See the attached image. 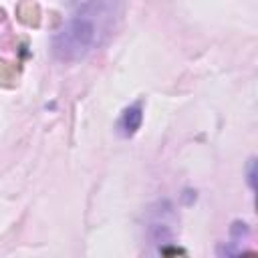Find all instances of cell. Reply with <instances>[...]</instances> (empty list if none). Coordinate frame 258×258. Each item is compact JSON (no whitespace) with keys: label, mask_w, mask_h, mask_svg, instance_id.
Segmentation results:
<instances>
[{"label":"cell","mask_w":258,"mask_h":258,"mask_svg":"<svg viewBox=\"0 0 258 258\" xmlns=\"http://www.w3.org/2000/svg\"><path fill=\"white\" fill-rule=\"evenodd\" d=\"M139 125H141V105L135 103L123 111V115L119 119V133L123 137H129L139 129Z\"/></svg>","instance_id":"7a4b0ae2"},{"label":"cell","mask_w":258,"mask_h":258,"mask_svg":"<svg viewBox=\"0 0 258 258\" xmlns=\"http://www.w3.org/2000/svg\"><path fill=\"white\" fill-rule=\"evenodd\" d=\"M121 0H87L52 36V54L60 60H81L99 48L113 32Z\"/></svg>","instance_id":"6da1fadb"}]
</instances>
